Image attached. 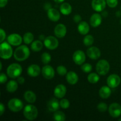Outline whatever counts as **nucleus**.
I'll return each mask as SVG.
<instances>
[{
  "label": "nucleus",
  "instance_id": "nucleus-1",
  "mask_svg": "<svg viewBox=\"0 0 121 121\" xmlns=\"http://www.w3.org/2000/svg\"><path fill=\"white\" fill-rule=\"evenodd\" d=\"M30 50L27 46L22 45L15 49L14 53V57L17 61H24L30 56Z\"/></svg>",
  "mask_w": 121,
  "mask_h": 121
},
{
  "label": "nucleus",
  "instance_id": "nucleus-2",
  "mask_svg": "<svg viewBox=\"0 0 121 121\" xmlns=\"http://www.w3.org/2000/svg\"><path fill=\"white\" fill-rule=\"evenodd\" d=\"M38 109L35 106L28 105L24 108L23 114L25 118L29 121H33L37 118L38 116Z\"/></svg>",
  "mask_w": 121,
  "mask_h": 121
},
{
  "label": "nucleus",
  "instance_id": "nucleus-3",
  "mask_svg": "<svg viewBox=\"0 0 121 121\" xmlns=\"http://www.w3.org/2000/svg\"><path fill=\"white\" fill-rule=\"evenodd\" d=\"M22 71V67L20 65L17 63H13L7 68V73L10 78L15 79L21 75Z\"/></svg>",
  "mask_w": 121,
  "mask_h": 121
},
{
  "label": "nucleus",
  "instance_id": "nucleus-4",
  "mask_svg": "<svg viewBox=\"0 0 121 121\" xmlns=\"http://www.w3.org/2000/svg\"><path fill=\"white\" fill-rule=\"evenodd\" d=\"M13 48L10 44L2 42L0 45V56L3 59H8L13 55Z\"/></svg>",
  "mask_w": 121,
  "mask_h": 121
},
{
  "label": "nucleus",
  "instance_id": "nucleus-5",
  "mask_svg": "<svg viewBox=\"0 0 121 121\" xmlns=\"http://www.w3.org/2000/svg\"><path fill=\"white\" fill-rule=\"evenodd\" d=\"M96 69V71L99 74L102 76L106 75L109 71V63L106 60H100L97 63Z\"/></svg>",
  "mask_w": 121,
  "mask_h": 121
},
{
  "label": "nucleus",
  "instance_id": "nucleus-6",
  "mask_svg": "<svg viewBox=\"0 0 121 121\" xmlns=\"http://www.w3.org/2000/svg\"><path fill=\"white\" fill-rule=\"evenodd\" d=\"M8 107L13 112H18L23 108V103L17 98L11 99L8 103Z\"/></svg>",
  "mask_w": 121,
  "mask_h": 121
},
{
  "label": "nucleus",
  "instance_id": "nucleus-7",
  "mask_svg": "<svg viewBox=\"0 0 121 121\" xmlns=\"http://www.w3.org/2000/svg\"><path fill=\"white\" fill-rule=\"evenodd\" d=\"M45 47L49 50H54L57 48L59 46V41L53 36H48L44 40Z\"/></svg>",
  "mask_w": 121,
  "mask_h": 121
},
{
  "label": "nucleus",
  "instance_id": "nucleus-8",
  "mask_svg": "<svg viewBox=\"0 0 121 121\" xmlns=\"http://www.w3.org/2000/svg\"><path fill=\"white\" fill-rule=\"evenodd\" d=\"M109 113L112 118H118L121 115V106L117 103H113L109 107Z\"/></svg>",
  "mask_w": 121,
  "mask_h": 121
},
{
  "label": "nucleus",
  "instance_id": "nucleus-9",
  "mask_svg": "<svg viewBox=\"0 0 121 121\" xmlns=\"http://www.w3.org/2000/svg\"><path fill=\"white\" fill-rule=\"evenodd\" d=\"M121 81V78L119 76L113 74L108 78L107 84L111 88H115L120 85Z\"/></svg>",
  "mask_w": 121,
  "mask_h": 121
},
{
  "label": "nucleus",
  "instance_id": "nucleus-10",
  "mask_svg": "<svg viewBox=\"0 0 121 121\" xmlns=\"http://www.w3.org/2000/svg\"><path fill=\"white\" fill-rule=\"evenodd\" d=\"M73 59L76 65H83L86 60V56L83 51L77 50L73 54Z\"/></svg>",
  "mask_w": 121,
  "mask_h": 121
},
{
  "label": "nucleus",
  "instance_id": "nucleus-11",
  "mask_svg": "<svg viewBox=\"0 0 121 121\" xmlns=\"http://www.w3.org/2000/svg\"><path fill=\"white\" fill-rule=\"evenodd\" d=\"M42 75L43 77L46 79L50 80L52 79L54 76V74H55V72L53 67L49 65H46L44 66L42 69Z\"/></svg>",
  "mask_w": 121,
  "mask_h": 121
},
{
  "label": "nucleus",
  "instance_id": "nucleus-12",
  "mask_svg": "<svg viewBox=\"0 0 121 121\" xmlns=\"http://www.w3.org/2000/svg\"><path fill=\"white\" fill-rule=\"evenodd\" d=\"M8 43L14 46H20L22 43V37L18 34H10L7 38Z\"/></svg>",
  "mask_w": 121,
  "mask_h": 121
},
{
  "label": "nucleus",
  "instance_id": "nucleus-13",
  "mask_svg": "<svg viewBox=\"0 0 121 121\" xmlns=\"http://www.w3.org/2000/svg\"><path fill=\"white\" fill-rule=\"evenodd\" d=\"M106 4L105 0H92V7L96 11L100 12L105 8Z\"/></svg>",
  "mask_w": 121,
  "mask_h": 121
},
{
  "label": "nucleus",
  "instance_id": "nucleus-14",
  "mask_svg": "<svg viewBox=\"0 0 121 121\" xmlns=\"http://www.w3.org/2000/svg\"><path fill=\"white\" fill-rule=\"evenodd\" d=\"M87 54L90 59L92 60H97L100 57V51L98 47H91L87 50Z\"/></svg>",
  "mask_w": 121,
  "mask_h": 121
},
{
  "label": "nucleus",
  "instance_id": "nucleus-15",
  "mask_svg": "<svg viewBox=\"0 0 121 121\" xmlns=\"http://www.w3.org/2000/svg\"><path fill=\"white\" fill-rule=\"evenodd\" d=\"M67 33L66 27L63 24H59L54 28V34L57 37L63 38L66 35Z\"/></svg>",
  "mask_w": 121,
  "mask_h": 121
},
{
  "label": "nucleus",
  "instance_id": "nucleus-16",
  "mask_svg": "<svg viewBox=\"0 0 121 121\" xmlns=\"http://www.w3.org/2000/svg\"><path fill=\"white\" fill-rule=\"evenodd\" d=\"M67 89L65 85H59L56 87L54 91V94L56 98H62L66 95Z\"/></svg>",
  "mask_w": 121,
  "mask_h": 121
},
{
  "label": "nucleus",
  "instance_id": "nucleus-17",
  "mask_svg": "<svg viewBox=\"0 0 121 121\" xmlns=\"http://www.w3.org/2000/svg\"><path fill=\"white\" fill-rule=\"evenodd\" d=\"M60 102L56 98H52L47 103V109L50 112H56L60 107Z\"/></svg>",
  "mask_w": 121,
  "mask_h": 121
},
{
  "label": "nucleus",
  "instance_id": "nucleus-18",
  "mask_svg": "<svg viewBox=\"0 0 121 121\" xmlns=\"http://www.w3.org/2000/svg\"><path fill=\"white\" fill-rule=\"evenodd\" d=\"M41 69L37 65H31L27 69V73L31 77H37L40 74Z\"/></svg>",
  "mask_w": 121,
  "mask_h": 121
},
{
  "label": "nucleus",
  "instance_id": "nucleus-19",
  "mask_svg": "<svg viewBox=\"0 0 121 121\" xmlns=\"http://www.w3.org/2000/svg\"><path fill=\"white\" fill-rule=\"evenodd\" d=\"M47 15L50 20L54 22L59 21L60 18V13L57 9L53 8H51L50 9H48L47 12Z\"/></svg>",
  "mask_w": 121,
  "mask_h": 121
},
{
  "label": "nucleus",
  "instance_id": "nucleus-20",
  "mask_svg": "<svg viewBox=\"0 0 121 121\" xmlns=\"http://www.w3.org/2000/svg\"><path fill=\"white\" fill-rule=\"evenodd\" d=\"M101 15L98 13L93 14L90 18V23L93 27H97L100 26L102 22Z\"/></svg>",
  "mask_w": 121,
  "mask_h": 121
},
{
  "label": "nucleus",
  "instance_id": "nucleus-21",
  "mask_svg": "<svg viewBox=\"0 0 121 121\" xmlns=\"http://www.w3.org/2000/svg\"><path fill=\"white\" fill-rule=\"evenodd\" d=\"M66 80L70 85H75L79 80L78 74L74 72H69L66 74Z\"/></svg>",
  "mask_w": 121,
  "mask_h": 121
},
{
  "label": "nucleus",
  "instance_id": "nucleus-22",
  "mask_svg": "<svg viewBox=\"0 0 121 121\" xmlns=\"http://www.w3.org/2000/svg\"><path fill=\"white\" fill-rule=\"evenodd\" d=\"M112 91L110 89L109 86H104L100 89L99 92V96L101 97L102 99H108L109 97L111 96Z\"/></svg>",
  "mask_w": 121,
  "mask_h": 121
},
{
  "label": "nucleus",
  "instance_id": "nucleus-23",
  "mask_svg": "<svg viewBox=\"0 0 121 121\" xmlns=\"http://www.w3.org/2000/svg\"><path fill=\"white\" fill-rule=\"evenodd\" d=\"M78 29L79 33H80L82 35H85L89 33L90 27L87 22H85V21H82L79 24Z\"/></svg>",
  "mask_w": 121,
  "mask_h": 121
},
{
  "label": "nucleus",
  "instance_id": "nucleus-24",
  "mask_svg": "<svg viewBox=\"0 0 121 121\" xmlns=\"http://www.w3.org/2000/svg\"><path fill=\"white\" fill-rule=\"evenodd\" d=\"M24 97L25 100L30 104L35 102L37 99L35 93L31 91H26L24 95Z\"/></svg>",
  "mask_w": 121,
  "mask_h": 121
},
{
  "label": "nucleus",
  "instance_id": "nucleus-25",
  "mask_svg": "<svg viewBox=\"0 0 121 121\" xmlns=\"http://www.w3.org/2000/svg\"><path fill=\"white\" fill-rule=\"evenodd\" d=\"M60 10L61 14H63V15H69L72 13V7L70 4H69V3H67V2H65V3H63L61 5Z\"/></svg>",
  "mask_w": 121,
  "mask_h": 121
},
{
  "label": "nucleus",
  "instance_id": "nucleus-26",
  "mask_svg": "<svg viewBox=\"0 0 121 121\" xmlns=\"http://www.w3.org/2000/svg\"><path fill=\"white\" fill-rule=\"evenodd\" d=\"M18 83L17 82L13 80L8 82L7 85V86H6L7 91L8 92H10V93H13V92H15L18 89Z\"/></svg>",
  "mask_w": 121,
  "mask_h": 121
},
{
  "label": "nucleus",
  "instance_id": "nucleus-27",
  "mask_svg": "<svg viewBox=\"0 0 121 121\" xmlns=\"http://www.w3.org/2000/svg\"><path fill=\"white\" fill-rule=\"evenodd\" d=\"M43 44L42 42L40 40H36V41H33L31 45V50L35 52L41 51L43 48Z\"/></svg>",
  "mask_w": 121,
  "mask_h": 121
},
{
  "label": "nucleus",
  "instance_id": "nucleus-28",
  "mask_svg": "<svg viewBox=\"0 0 121 121\" xmlns=\"http://www.w3.org/2000/svg\"><path fill=\"white\" fill-rule=\"evenodd\" d=\"M99 76L98 74L95 73H91L87 76V80H88L89 82L92 84H95L98 83L99 80Z\"/></svg>",
  "mask_w": 121,
  "mask_h": 121
},
{
  "label": "nucleus",
  "instance_id": "nucleus-29",
  "mask_svg": "<svg viewBox=\"0 0 121 121\" xmlns=\"http://www.w3.org/2000/svg\"><path fill=\"white\" fill-rule=\"evenodd\" d=\"M53 118L57 121H64L66 120V115L61 111H56L53 115Z\"/></svg>",
  "mask_w": 121,
  "mask_h": 121
},
{
  "label": "nucleus",
  "instance_id": "nucleus-30",
  "mask_svg": "<svg viewBox=\"0 0 121 121\" xmlns=\"http://www.w3.org/2000/svg\"><path fill=\"white\" fill-rule=\"evenodd\" d=\"M24 42L26 44H29L31 43L34 40V35L30 32H27L26 34L24 35L23 37Z\"/></svg>",
  "mask_w": 121,
  "mask_h": 121
},
{
  "label": "nucleus",
  "instance_id": "nucleus-31",
  "mask_svg": "<svg viewBox=\"0 0 121 121\" xmlns=\"http://www.w3.org/2000/svg\"><path fill=\"white\" fill-rule=\"evenodd\" d=\"M94 43V38L92 35H87L83 39V43L86 46H91Z\"/></svg>",
  "mask_w": 121,
  "mask_h": 121
},
{
  "label": "nucleus",
  "instance_id": "nucleus-32",
  "mask_svg": "<svg viewBox=\"0 0 121 121\" xmlns=\"http://www.w3.org/2000/svg\"><path fill=\"white\" fill-rule=\"evenodd\" d=\"M51 59H52V57H51L50 54L49 53H44L41 55V61L43 63L46 64V65L50 62Z\"/></svg>",
  "mask_w": 121,
  "mask_h": 121
},
{
  "label": "nucleus",
  "instance_id": "nucleus-33",
  "mask_svg": "<svg viewBox=\"0 0 121 121\" xmlns=\"http://www.w3.org/2000/svg\"><path fill=\"white\" fill-rule=\"evenodd\" d=\"M57 72L60 76H65L67 74V69L63 66H59L57 68Z\"/></svg>",
  "mask_w": 121,
  "mask_h": 121
},
{
  "label": "nucleus",
  "instance_id": "nucleus-34",
  "mask_svg": "<svg viewBox=\"0 0 121 121\" xmlns=\"http://www.w3.org/2000/svg\"><path fill=\"white\" fill-rule=\"evenodd\" d=\"M81 69L83 72H84L85 73H89L92 71V66L91 64L85 63L82 66Z\"/></svg>",
  "mask_w": 121,
  "mask_h": 121
},
{
  "label": "nucleus",
  "instance_id": "nucleus-35",
  "mask_svg": "<svg viewBox=\"0 0 121 121\" xmlns=\"http://www.w3.org/2000/svg\"><path fill=\"white\" fill-rule=\"evenodd\" d=\"M98 110L100 112H105L108 109V105L105 103L100 102L99 103L97 106Z\"/></svg>",
  "mask_w": 121,
  "mask_h": 121
},
{
  "label": "nucleus",
  "instance_id": "nucleus-36",
  "mask_svg": "<svg viewBox=\"0 0 121 121\" xmlns=\"http://www.w3.org/2000/svg\"><path fill=\"white\" fill-rule=\"evenodd\" d=\"M60 105L61 108L66 109H67L69 108L70 102L67 99H63L60 102Z\"/></svg>",
  "mask_w": 121,
  "mask_h": 121
},
{
  "label": "nucleus",
  "instance_id": "nucleus-37",
  "mask_svg": "<svg viewBox=\"0 0 121 121\" xmlns=\"http://www.w3.org/2000/svg\"><path fill=\"white\" fill-rule=\"evenodd\" d=\"M106 4L111 8H115L118 4V0H106Z\"/></svg>",
  "mask_w": 121,
  "mask_h": 121
},
{
  "label": "nucleus",
  "instance_id": "nucleus-38",
  "mask_svg": "<svg viewBox=\"0 0 121 121\" xmlns=\"http://www.w3.org/2000/svg\"><path fill=\"white\" fill-rule=\"evenodd\" d=\"M7 80V77L4 73H1L0 75V82L1 84H3L5 83Z\"/></svg>",
  "mask_w": 121,
  "mask_h": 121
},
{
  "label": "nucleus",
  "instance_id": "nucleus-39",
  "mask_svg": "<svg viewBox=\"0 0 121 121\" xmlns=\"http://www.w3.org/2000/svg\"><path fill=\"white\" fill-rule=\"evenodd\" d=\"M0 34H1V40H0V43H2L4 41V40L5 39L6 34L5 32L4 31L3 29L0 30Z\"/></svg>",
  "mask_w": 121,
  "mask_h": 121
},
{
  "label": "nucleus",
  "instance_id": "nucleus-40",
  "mask_svg": "<svg viewBox=\"0 0 121 121\" xmlns=\"http://www.w3.org/2000/svg\"><path fill=\"white\" fill-rule=\"evenodd\" d=\"M82 20L81 16L79 15H75L73 17V20L75 22H79Z\"/></svg>",
  "mask_w": 121,
  "mask_h": 121
},
{
  "label": "nucleus",
  "instance_id": "nucleus-41",
  "mask_svg": "<svg viewBox=\"0 0 121 121\" xmlns=\"http://www.w3.org/2000/svg\"><path fill=\"white\" fill-rule=\"evenodd\" d=\"M17 82L20 85H22V84L24 83L25 82V79L23 77L19 76L17 78Z\"/></svg>",
  "mask_w": 121,
  "mask_h": 121
},
{
  "label": "nucleus",
  "instance_id": "nucleus-42",
  "mask_svg": "<svg viewBox=\"0 0 121 121\" xmlns=\"http://www.w3.org/2000/svg\"><path fill=\"white\" fill-rule=\"evenodd\" d=\"M8 0H0V7L3 8L7 5Z\"/></svg>",
  "mask_w": 121,
  "mask_h": 121
},
{
  "label": "nucleus",
  "instance_id": "nucleus-43",
  "mask_svg": "<svg viewBox=\"0 0 121 121\" xmlns=\"http://www.w3.org/2000/svg\"><path fill=\"white\" fill-rule=\"evenodd\" d=\"M5 111V107L3 104L1 103L0 104V115H2Z\"/></svg>",
  "mask_w": 121,
  "mask_h": 121
},
{
  "label": "nucleus",
  "instance_id": "nucleus-44",
  "mask_svg": "<svg viewBox=\"0 0 121 121\" xmlns=\"http://www.w3.org/2000/svg\"><path fill=\"white\" fill-rule=\"evenodd\" d=\"M44 8L46 9H47V10H48L49 9H50L52 7H51V5L49 3H46V4H45L44 5Z\"/></svg>",
  "mask_w": 121,
  "mask_h": 121
},
{
  "label": "nucleus",
  "instance_id": "nucleus-45",
  "mask_svg": "<svg viewBox=\"0 0 121 121\" xmlns=\"http://www.w3.org/2000/svg\"><path fill=\"white\" fill-rule=\"evenodd\" d=\"M54 1H55L56 2H57V3H61V2H63L65 0H54Z\"/></svg>",
  "mask_w": 121,
  "mask_h": 121
},
{
  "label": "nucleus",
  "instance_id": "nucleus-46",
  "mask_svg": "<svg viewBox=\"0 0 121 121\" xmlns=\"http://www.w3.org/2000/svg\"><path fill=\"white\" fill-rule=\"evenodd\" d=\"M0 66H1V68H0V70H2V63H1V62L0 63Z\"/></svg>",
  "mask_w": 121,
  "mask_h": 121
},
{
  "label": "nucleus",
  "instance_id": "nucleus-47",
  "mask_svg": "<svg viewBox=\"0 0 121 121\" xmlns=\"http://www.w3.org/2000/svg\"><path fill=\"white\" fill-rule=\"evenodd\" d=\"M119 121H121V118H120V119H119Z\"/></svg>",
  "mask_w": 121,
  "mask_h": 121
},
{
  "label": "nucleus",
  "instance_id": "nucleus-48",
  "mask_svg": "<svg viewBox=\"0 0 121 121\" xmlns=\"http://www.w3.org/2000/svg\"></svg>",
  "mask_w": 121,
  "mask_h": 121
}]
</instances>
